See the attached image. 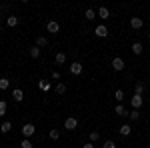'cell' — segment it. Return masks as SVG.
<instances>
[{
	"label": "cell",
	"mask_w": 150,
	"mask_h": 148,
	"mask_svg": "<svg viewBox=\"0 0 150 148\" xmlns=\"http://www.w3.org/2000/svg\"><path fill=\"white\" fill-rule=\"evenodd\" d=\"M84 16H86V20H94V18H96V12H94L92 8H88V10H86V14H84Z\"/></svg>",
	"instance_id": "7402d4cb"
},
{
	"label": "cell",
	"mask_w": 150,
	"mask_h": 148,
	"mask_svg": "<svg viewBox=\"0 0 150 148\" xmlns=\"http://www.w3.org/2000/svg\"><path fill=\"white\" fill-rule=\"evenodd\" d=\"M64 92H66V84H62V82L56 84V94H64Z\"/></svg>",
	"instance_id": "cb8c5ba5"
},
{
	"label": "cell",
	"mask_w": 150,
	"mask_h": 148,
	"mask_svg": "<svg viewBox=\"0 0 150 148\" xmlns=\"http://www.w3.org/2000/svg\"><path fill=\"white\" fill-rule=\"evenodd\" d=\"M0 16H2V6H0Z\"/></svg>",
	"instance_id": "d6a6232c"
},
{
	"label": "cell",
	"mask_w": 150,
	"mask_h": 148,
	"mask_svg": "<svg viewBox=\"0 0 150 148\" xmlns=\"http://www.w3.org/2000/svg\"><path fill=\"white\" fill-rule=\"evenodd\" d=\"M96 140H100V134H98L96 130H92V132H90V142H96Z\"/></svg>",
	"instance_id": "484cf974"
},
{
	"label": "cell",
	"mask_w": 150,
	"mask_h": 148,
	"mask_svg": "<svg viewBox=\"0 0 150 148\" xmlns=\"http://www.w3.org/2000/svg\"><path fill=\"white\" fill-rule=\"evenodd\" d=\"M102 148H116V144L114 142H112V140H106V142H104V146Z\"/></svg>",
	"instance_id": "f1b7e54d"
},
{
	"label": "cell",
	"mask_w": 150,
	"mask_h": 148,
	"mask_svg": "<svg viewBox=\"0 0 150 148\" xmlns=\"http://www.w3.org/2000/svg\"><path fill=\"white\" fill-rule=\"evenodd\" d=\"M54 62H56V64H64V62H66V54H64V52H56V54H54Z\"/></svg>",
	"instance_id": "4fadbf2b"
},
{
	"label": "cell",
	"mask_w": 150,
	"mask_h": 148,
	"mask_svg": "<svg viewBox=\"0 0 150 148\" xmlns=\"http://www.w3.org/2000/svg\"><path fill=\"white\" fill-rule=\"evenodd\" d=\"M128 116H130V120H138V118H140V112H138V110H132Z\"/></svg>",
	"instance_id": "4316f807"
},
{
	"label": "cell",
	"mask_w": 150,
	"mask_h": 148,
	"mask_svg": "<svg viewBox=\"0 0 150 148\" xmlns=\"http://www.w3.org/2000/svg\"><path fill=\"white\" fill-rule=\"evenodd\" d=\"M124 66H126V64H124V60H122V58H112V68L116 70V72H120V70H124Z\"/></svg>",
	"instance_id": "5b68a950"
},
{
	"label": "cell",
	"mask_w": 150,
	"mask_h": 148,
	"mask_svg": "<svg viewBox=\"0 0 150 148\" xmlns=\"http://www.w3.org/2000/svg\"><path fill=\"white\" fill-rule=\"evenodd\" d=\"M94 34L98 36V38H106V36H108V28H106L104 24H100V26L94 28Z\"/></svg>",
	"instance_id": "8992f818"
},
{
	"label": "cell",
	"mask_w": 150,
	"mask_h": 148,
	"mask_svg": "<svg viewBox=\"0 0 150 148\" xmlns=\"http://www.w3.org/2000/svg\"><path fill=\"white\" fill-rule=\"evenodd\" d=\"M130 104H132V110H140V108H142V104H144V100H142V96L134 94V96H132V100H130Z\"/></svg>",
	"instance_id": "7a4b0ae2"
},
{
	"label": "cell",
	"mask_w": 150,
	"mask_h": 148,
	"mask_svg": "<svg viewBox=\"0 0 150 148\" xmlns=\"http://www.w3.org/2000/svg\"><path fill=\"white\" fill-rule=\"evenodd\" d=\"M114 98L118 100V104H120V102H122V98H124V90H120V88H118V90L114 92Z\"/></svg>",
	"instance_id": "44dd1931"
},
{
	"label": "cell",
	"mask_w": 150,
	"mask_h": 148,
	"mask_svg": "<svg viewBox=\"0 0 150 148\" xmlns=\"http://www.w3.org/2000/svg\"><path fill=\"white\" fill-rule=\"evenodd\" d=\"M142 50H144V46L140 44V42H134V44H132V52H134V54H142Z\"/></svg>",
	"instance_id": "9a60e30c"
},
{
	"label": "cell",
	"mask_w": 150,
	"mask_h": 148,
	"mask_svg": "<svg viewBox=\"0 0 150 148\" xmlns=\"http://www.w3.org/2000/svg\"><path fill=\"white\" fill-rule=\"evenodd\" d=\"M12 98H14L16 102H22V98H24V92L20 90V88H14V90H12Z\"/></svg>",
	"instance_id": "30bf717a"
},
{
	"label": "cell",
	"mask_w": 150,
	"mask_h": 148,
	"mask_svg": "<svg viewBox=\"0 0 150 148\" xmlns=\"http://www.w3.org/2000/svg\"><path fill=\"white\" fill-rule=\"evenodd\" d=\"M82 148H94V144H92V142H86V144H84Z\"/></svg>",
	"instance_id": "1f68e13d"
},
{
	"label": "cell",
	"mask_w": 150,
	"mask_h": 148,
	"mask_svg": "<svg viewBox=\"0 0 150 148\" xmlns=\"http://www.w3.org/2000/svg\"><path fill=\"white\" fill-rule=\"evenodd\" d=\"M6 26H10V28L18 26V16H8L6 18Z\"/></svg>",
	"instance_id": "5bb4252c"
},
{
	"label": "cell",
	"mask_w": 150,
	"mask_h": 148,
	"mask_svg": "<svg viewBox=\"0 0 150 148\" xmlns=\"http://www.w3.org/2000/svg\"><path fill=\"white\" fill-rule=\"evenodd\" d=\"M48 136L52 138V140H58V138H60V132H58L56 128H52V130H50V132H48Z\"/></svg>",
	"instance_id": "603a6c76"
},
{
	"label": "cell",
	"mask_w": 150,
	"mask_h": 148,
	"mask_svg": "<svg viewBox=\"0 0 150 148\" xmlns=\"http://www.w3.org/2000/svg\"><path fill=\"white\" fill-rule=\"evenodd\" d=\"M114 112L118 114V116H126V108H124V106H122V104H116Z\"/></svg>",
	"instance_id": "e0dca14e"
},
{
	"label": "cell",
	"mask_w": 150,
	"mask_h": 148,
	"mask_svg": "<svg viewBox=\"0 0 150 148\" xmlns=\"http://www.w3.org/2000/svg\"><path fill=\"white\" fill-rule=\"evenodd\" d=\"M52 78H54V80H60V72H58V70H54V72H52Z\"/></svg>",
	"instance_id": "4dcf8cb0"
},
{
	"label": "cell",
	"mask_w": 150,
	"mask_h": 148,
	"mask_svg": "<svg viewBox=\"0 0 150 148\" xmlns=\"http://www.w3.org/2000/svg\"><path fill=\"white\" fill-rule=\"evenodd\" d=\"M20 146H22V148H32L34 144H32V142H30L28 138H22V144H20Z\"/></svg>",
	"instance_id": "d4e9b609"
},
{
	"label": "cell",
	"mask_w": 150,
	"mask_h": 148,
	"mask_svg": "<svg viewBox=\"0 0 150 148\" xmlns=\"http://www.w3.org/2000/svg\"><path fill=\"white\" fill-rule=\"evenodd\" d=\"M80 72H82V64H80V62H72V64H70V74L78 76Z\"/></svg>",
	"instance_id": "ba28073f"
},
{
	"label": "cell",
	"mask_w": 150,
	"mask_h": 148,
	"mask_svg": "<svg viewBox=\"0 0 150 148\" xmlns=\"http://www.w3.org/2000/svg\"><path fill=\"white\" fill-rule=\"evenodd\" d=\"M40 88H42V90H48V88H50V84H48L46 80H40Z\"/></svg>",
	"instance_id": "f546056e"
},
{
	"label": "cell",
	"mask_w": 150,
	"mask_h": 148,
	"mask_svg": "<svg viewBox=\"0 0 150 148\" xmlns=\"http://www.w3.org/2000/svg\"><path fill=\"white\" fill-rule=\"evenodd\" d=\"M118 132H120L122 136H130V132H132V128H130V124H122L120 128H118Z\"/></svg>",
	"instance_id": "7c38bea8"
},
{
	"label": "cell",
	"mask_w": 150,
	"mask_h": 148,
	"mask_svg": "<svg viewBox=\"0 0 150 148\" xmlns=\"http://www.w3.org/2000/svg\"><path fill=\"white\" fill-rule=\"evenodd\" d=\"M10 130H12V122L10 120H4V122L0 124V132H2V134H6V132H10Z\"/></svg>",
	"instance_id": "8fae6325"
},
{
	"label": "cell",
	"mask_w": 150,
	"mask_h": 148,
	"mask_svg": "<svg viewBox=\"0 0 150 148\" xmlns=\"http://www.w3.org/2000/svg\"><path fill=\"white\" fill-rule=\"evenodd\" d=\"M148 68H150V64H148Z\"/></svg>",
	"instance_id": "e575fe53"
},
{
	"label": "cell",
	"mask_w": 150,
	"mask_h": 148,
	"mask_svg": "<svg viewBox=\"0 0 150 148\" xmlns=\"http://www.w3.org/2000/svg\"><path fill=\"white\" fill-rule=\"evenodd\" d=\"M148 40H150V32H148Z\"/></svg>",
	"instance_id": "836d02e7"
},
{
	"label": "cell",
	"mask_w": 150,
	"mask_h": 148,
	"mask_svg": "<svg viewBox=\"0 0 150 148\" xmlns=\"http://www.w3.org/2000/svg\"><path fill=\"white\" fill-rule=\"evenodd\" d=\"M98 16H100L102 20H108V18H110V10H108L106 6H100V8H98Z\"/></svg>",
	"instance_id": "9c48e42d"
},
{
	"label": "cell",
	"mask_w": 150,
	"mask_h": 148,
	"mask_svg": "<svg viewBox=\"0 0 150 148\" xmlns=\"http://www.w3.org/2000/svg\"><path fill=\"white\" fill-rule=\"evenodd\" d=\"M4 114H6V102L0 100V116H4Z\"/></svg>",
	"instance_id": "83f0119b"
},
{
	"label": "cell",
	"mask_w": 150,
	"mask_h": 148,
	"mask_svg": "<svg viewBox=\"0 0 150 148\" xmlns=\"http://www.w3.org/2000/svg\"><path fill=\"white\" fill-rule=\"evenodd\" d=\"M30 56L32 58H40V48H38V46H32V48H30Z\"/></svg>",
	"instance_id": "d6986e66"
},
{
	"label": "cell",
	"mask_w": 150,
	"mask_h": 148,
	"mask_svg": "<svg viewBox=\"0 0 150 148\" xmlns=\"http://www.w3.org/2000/svg\"><path fill=\"white\" fill-rule=\"evenodd\" d=\"M46 44H48V40L44 36H38V38H36V46H38V48H42V46H46Z\"/></svg>",
	"instance_id": "ac0fdd59"
},
{
	"label": "cell",
	"mask_w": 150,
	"mask_h": 148,
	"mask_svg": "<svg viewBox=\"0 0 150 148\" xmlns=\"http://www.w3.org/2000/svg\"><path fill=\"white\" fill-rule=\"evenodd\" d=\"M130 26H132L134 30H140V28L144 26V20H142L140 16H132V18H130Z\"/></svg>",
	"instance_id": "277c9868"
},
{
	"label": "cell",
	"mask_w": 150,
	"mask_h": 148,
	"mask_svg": "<svg viewBox=\"0 0 150 148\" xmlns=\"http://www.w3.org/2000/svg\"><path fill=\"white\" fill-rule=\"evenodd\" d=\"M142 92H144V82H136V86H134V94L142 96Z\"/></svg>",
	"instance_id": "2e32d148"
},
{
	"label": "cell",
	"mask_w": 150,
	"mask_h": 148,
	"mask_svg": "<svg viewBox=\"0 0 150 148\" xmlns=\"http://www.w3.org/2000/svg\"><path fill=\"white\" fill-rule=\"evenodd\" d=\"M10 86V80L8 78H0V90H6Z\"/></svg>",
	"instance_id": "ffe728a7"
},
{
	"label": "cell",
	"mask_w": 150,
	"mask_h": 148,
	"mask_svg": "<svg viewBox=\"0 0 150 148\" xmlns=\"http://www.w3.org/2000/svg\"><path fill=\"white\" fill-rule=\"evenodd\" d=\"M46 30L50 32V34H58V30H60V24H58L56 20H50V22L46 24Z\"/></svg>",
	"instance_id": "52a82bcc"
},
{
	"label": "cell",
	"mask_w": 150,
	"mask_h": 148,
	"mask_svg": "<svg viewBox=\"0 0 150 148\" xmlns=\"http://www.w3.org/2000/svg\"><path fill=\"white\" fill-rule=\"evenodd\" d=\"M34 134H36V126L30 124V122H26V124L22 126V136L24 138H30V136H34Z\"/></svg>",
	"instance_id": "6da1fadb"
},
{
	"label": "cell",
	"mask_w": 150,
	"mask_h": 148,
	"mask_svg": "<svg viewBox=\"0 0 150 148\" xmlns=\"http://www.w3.org/2000/svg\"><path fill=\"white\" fill-rule=\"evenodd\" d=\"M76 126H78V120H76L74 116H70V118L64 120V128H66V130H76Z\"/></svg>",
	"instance_id": "3957f363"
}]
</instances>
